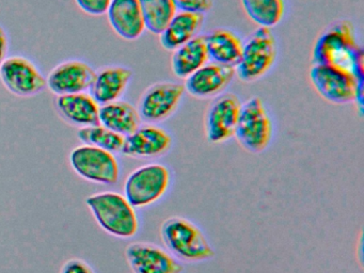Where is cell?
I'll list each match as a JSON object with an SVG mask.
<instances>
[{"label": "cell", "mask_w": 364, "mask_h": 273, "mask_svg": "<svg viewBox=\"0 0 364 273\" xmlns=\"http://www.w3.org/2000/svg\"><path fill=\"white\" fill-rule=\"evenodd\" d=\"M363 49L358 44L355 28L347 19L328 26L313 48V62L350 73L363 80Z\"/></svg>", "instance_id": "1"}, {"label": "cell", "mask_w": 364, "mask_h": 273, "mask_svg": "<svg viewBox=\"0 0 364 273\" xmlns=\"http://www.w3.org/2000/svg\"><path fill=\"white\" fill-rule=\"evenodd\" d=\"M159 234L165 249L181 262L199 264L216 255L203 230L187 218H167L161 222Z\"/></svg>", "instance_id": "2"}, {"label": "cell", "mask_w": 364, "mask_h": 273, "mask_svg": "<svg viewBox=\"0 0 364 273\" xmlns=\"http://www.w3.org/2000/svg\"><path fill=\"white\" fill-rule=\"evenodd\" d=\"M86 205L102 230L112 236L131 239L139 232L137 211L123 194L114 191L91 194Z\"/></svg>", "instance_id": "3"}, {"label": "cell", "mask_w": 364, "mask_h": 273, "mask_svg": "<svg viewBox=\"0 0 364 273\" xmlns=\"http://www.w3.org/2000/svg\"><path fill=\"white\" fill-rule=\"evenodd\" d=\"M278 45L272 29L259 27L244 43L242 57L235 66L236 75L244 82L259 80L276 63Z\"/></svg>", "instance_id": "4"}, {"label": "cell", "mask_w": 364, "mask_h": 273, "mask_svg": "<svg viewBox=\"0 0 364 273\" xmlns=\"http://www.w3.org/2000/svg\"><path fill=\"white\" fill-rule=\"evenodd\" d=\"M171 179V172L165 164H144L127 177L123 196L136 209L146 208L166 196Z\"/></svg>", "instance_id": "5"}, {"label": "cell", "mask_w": 364, "mask_h": 273, "mask_svg": "<svg viewBox=\"0 0 364 273\" xmlns=\"http://www.w3.org/2000/svg\"><path fill=\"white\" fill-rule=\"evenodd\" d=\"M274 124L259 97H252L242 104L236 125L235 136L245 151L251 154L263 153L272 143Z\"/></svg>", "instance_id": "6"}, {"label": "cell", "mask_w": 364, "mask_h": 273, "mask_svg": "<svg viewBox=\"0 0 364 273\" xmlns=\"http://www.w3.org/2000/svg\"><path fill=\"white\" fill-rule=\"evenodd\" d=\"M310 79L317 93L336 105L363 102V80L350 73L328 65L314 64L310 70Z\"/></svg>", "instance_id": "7"}, {"label": "cell", "mask_w": 364, "mask_h": 273, "mask_svg": "<svg viewBox=\"0 0 364 273\" xmlns=\"http://www.w3.org/2000/svg\"><path fill=\"white\" fill-rule=\"evenodd\" d=\"M70 166L85 181L112 186L120 178V166L114 154L82 144L70 154Z\"/></svg>", "instance_id": "8"}, {"label": "cell", "mask_w": 364, "mask_h": 273, "mask_svg": "<svg viewBox=\"0 0 364 273\" xmlns=\"http://www.w3.org/2000/svg\"><path fill=\"white\" fill-rule=\"evenodd\" d=\"M184 85L163 81L149 87L138 102V112L142 122L159 124L170 119L178 110L184 97Z\"/></svg>", "instance_id": "9"}, {"label": "cell", "mask_w": 364, "mask_h": 273, "mask_svg": "<svg viewBox=\"0 0 364 273\" xmlns=\"http://www.w3.org/2000/svg\"><path fill=\"white\" fill-rule=\"evenodd\" d=\"M242 102L233 93H223L214 98L205 113L206 139L214 144L227 142L235 134Z\"/></svg>", "instance_id": "10"}, {"label": "cell", "mask_w": 364, "mask_h": 273, "mask_svg": "<svg viewBox=\"0 0 364 273\" xmlns=\"http://www.w3.org/2000/svg\"><path fill=\"white\" fill-rule=\"evenodd\" d=\"M0 80L8 91L20 97L38 95L46 87V78L27 58H6L0 65Z\"/></svg>", "instance_id": "11"}, {"label": "cell", "mask_w": 364, "mask_h": 273, "mask_svg": "<svg viewBox=\"0 0 364 273\" xmlns=\"http://www.w3.org/2000/svg\"><path fill=\"white\" fill-rule=\"evenodd\" d=\"M125 258L133 273H183V262L165 247L155 243L135 241L125 249Z\"/></svg>", "instance_id": "12"}, {"label": "cell", "mask_w": 364, "mask_h": 273, "mask_svg": "<svg viewBox=\"0 0 364 273\" xmlns=\"http://www.w3.org/2000/svg\"><path fill=\"white\" fill-rule=\"evenodd\" d=\"M173 139L159 124H141L135 132L125 136L122 154L136 159H156L171 151Z\"/></svg>", "instance_id": "13"}, {"label": "cell", "mask_w": 364, "mask_h": 273, "mask_svg": "<svg viewBox=\"0 0 364 273\" xmlns=\"http://www.w3.org/2000/svg\"><path fill=\"white\" fill-rule=\"evenodd\" d=\"M95 70L86 62L69 60L53 68L46 78V87L55 95L82 93L90 90Z\"/></svg>", "instance_id": "14"}, {"label": "cell", "mask_w": 364, "mask_h": 273, "mask_svg": "<svg viewBox=\"0 0 364 273\" xmlns=\"http://www.w3.org/2000/svg\"><path fill=\"white\" fill-rule=\"evenodd\" d=\"M235 76V68L208 62L185 79V91L200 100L215 98L225 93Z\"/></svg>", "instance_id": "15"}, {"label": "cell", "mask_w": 364, "mask_h": 273, "mask_svg": "<svg viewBox=\"0 0 364 273\" xmlns=\"http://www.w3.org/2000/svg\"><path fill=\"white\" fill-rule=\"evenodd\" d=\"M106 14L112 29L124 40H137L146 30L139 0H112Z\"/></svg>", "instance_id": "16"}, {"label": "cell", "mask_w": 364, "mask_h": 273, "mask_svg": "<svg viewBox=\"0 0 364 273\" xmlns=\"http://www.w3.org/2000/svg\"><path fill=\"white\" fill-rule=\"evenodd\" d=\"M133 72L124 66H107L95 73L90 95L103 106L120 100L131 82Z\"/></svg>", "instance_id": "17"}, {"label": "cell", "mask_w": 364, "mask_h": 273, "mask_svg": "<svg viewBox=\"0 0 364 273\" xmlns=\"http://www.w3.org/2000/svg\"><path fill=\"white\" fill-rule=\"evenodd\" d=\"M56 108L65 121L80 128L100 124V105L87 92L57 96Z\"/></svg>", "instance_id": "18"}, {"label": "cell", "mask_w": 364, "mask_h": 273, "mask_svg": "<svg viewBox=\"0 0 364 273\" xmlns=\"http://www.w3.org/2000/svg\"><path fill=\"white\" fill-rule=\"evenodd\" d=\"M210 62L235 68L242 57L244 42L229 29H215L204 36Z\"/></svg>", "instance_id": "19"}, {"label": "cell", "mask_w": 364, "mask_h": 273, "mask_svg": "<svg viewBox=\"0 0 364 273\" xmlns=\"http://www.w3.org/2000/svg\"><path fill=\"white\" fill-rule=\"evenodd\" d=\"M204 15L196 13L176 12L171 21L161 32V45L166 50L174 51L199 36L203 25Z\"/></svg>", "instance_id": "20"}, {"label": "cell", "mask_w": 364, "mask_h": 273, "mask_svg": "<svg viewBox=\"0 0 364 273\" xmlns=\"http://www.w3.org/2000/svg\"><path fill=\"white\" fill-rule=\"evenodd\" d=\"M99 119L101 125L123 136H129L142 124L137 108L122 100L100 106Z\"/></svg>", "instance_id": "21"}, {"label": "cell", "mask_w": 364, "mask_h": 273, "mask_svg": "<svg viewBox=\"0 0 364 273\" xmlns=\"http://www.w3.org/2000/svg\"><path fill=\"white\" fill-rule=\"evenodd\" d=\"M210 62L204 36H196L173 51L171 68L178 78H188L202 66Z\"/></svg>", "instance_id": "22"}, {"label": "cell", "mask_w": 364, "mask_h": 273, "mask_svg": "<svg viewBox=\"0 0 364 273\" xmlns=\"http://www.w3.org/2000/svg\"><path fill=\"white\" fill-rule=\"evenodd\" d=\"M247 16L259 27L272 28L282 21L285 0H242Z\"/></svg>", "instance_id": "23"}, {"label": "cell", "mask_w": 364, "mask_h": 273, "mask_svg": "<svg viewBox=\"0 0 364 273\" xmlns=\"http://www.w3.org/2000/svg\"><path fill=\"white\" fill-rule=\"evenodd\" d=\"M139 4L146 30L154 34H161L178 12L172 0H139Z\"/></svg>", "instance_id": "24"}, {"label": "cell", "mask_w": 364, "mask_h": 273, "mask_svg": "<svg viewBox=\"0 0 364 273\" xmlns=\"http://www.w3.org/2000/svg\"><path fill=\"white\" fill-rule=\"evenodd\" d=\"M77 136L82 144L99 147L112 154L122 153L125 136L108 129L101 124L80 128Z\"/></svg>", "instance_id": "25"}, {"label": "cell", "mask_w": 364, "mask_h": 273, "mask_svg": "<svg viewBox=\"0 0 364 273\" xmlns=\"http://www.w3.org/2000/svg\"><path fill=\"white\" fill-rule=\"evenodd\" d=\"M178 12L204 15L213 8V0H172Z\"/></svg>", "instance_id": "26"}, {"label": "cell", "mask_w": 364, "mask_h": 273, "mask_svg": "<svg viewBox=\"0 0 364 273\" xmlns=\"http://www.w3.org/2000/svg\"><path fill=\"white\" fill-rule=\"evenodd\" d=\"M80 10L91 16H101L106 14L112 0H75Z\"/></svg>", "instance_id": "27"}, {"label": "cell", "mask_w": 364, "mask_h": 273, "mask_svg": "<svg viewBox=\"0 0 364 273\" xmlns=\"http://www.w3.org/2000/svg\"><path fill=\"white\" fill-rule=\"evenodd\" d=\"M60 273H95L90 264L80 258H70L60 269Z\"/></svg>", "instance_id": "28"}, {"label": "cell", "mask_w": 364, "mask_h": 273, "mask_svg": "<svg viewBox=\"0 0 364 273\" xmlns=\"http://www.w3.org/2000/svg\"><path fill=\"white\" fill-rule=\"evenodd\" d=\"M8 48H9V42H8L7 32L0 26V65L7 58Z\"/></svg>", "instance_id": "29"}]
</instances>
